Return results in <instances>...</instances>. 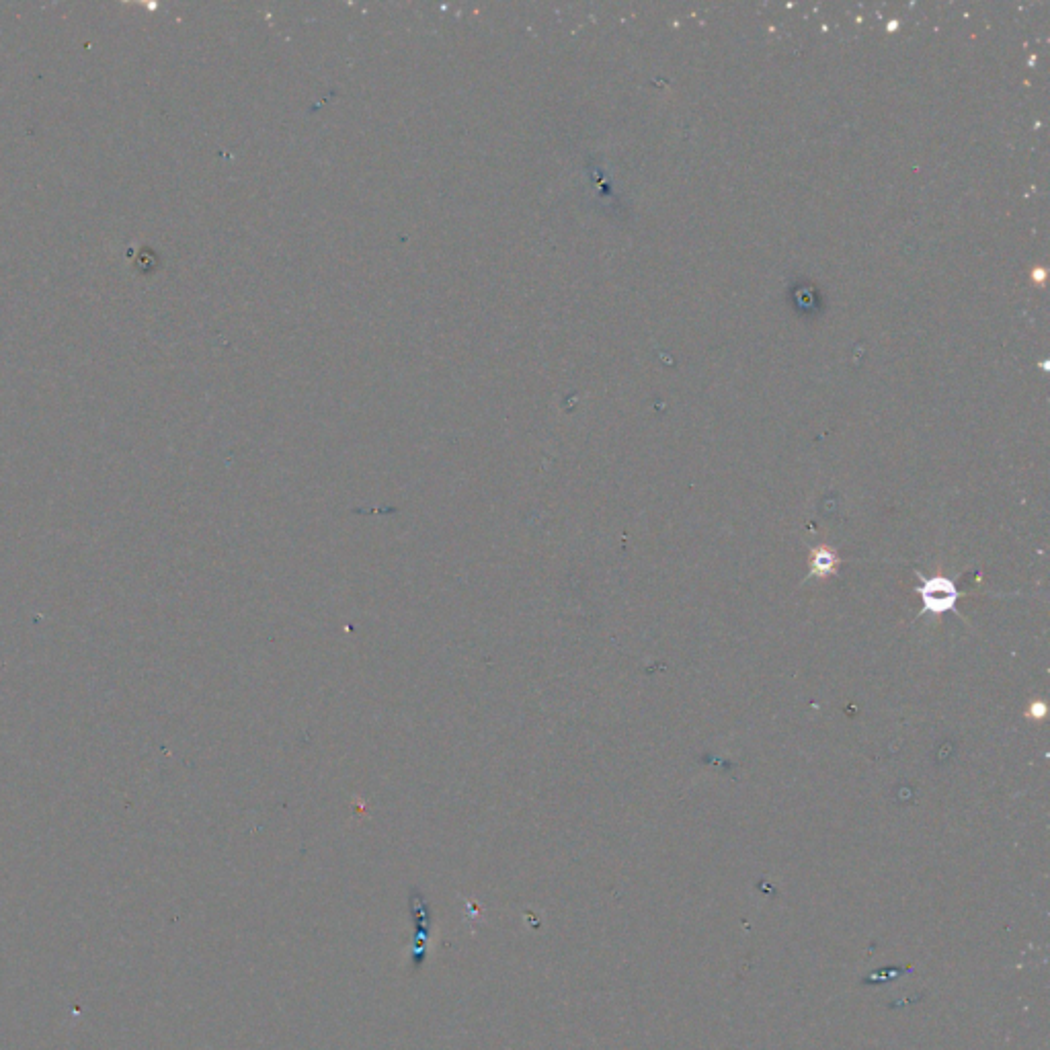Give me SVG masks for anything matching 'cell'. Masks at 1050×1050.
Masks as SVG:
<instances>
[{
	"instance_id": "1",
	"label": "cell",
	"mask_w": 1050,
	"mask_h": 1050,
	"mask_svg": "<svg viewBox=\"0 0 1050 1050\" xmlns=\"http://www.w3.org/2000/svg\"><path fill=\"white\" fill-rule=\"evenodd\" d=\"M919 581L921 585L917 587V593L921 595L925 614H936V616H944L948 612L958 614L956 603H958L960 593L950 579H944V577L925 579L923 575H919Z\"/></svg>"
},
{
	"instance_id": "2",
	"label": "cell",
	"mask_w": 1050,
	"mask_h": 1050,
	"mask_svg": "<svg viewBox=\"0 0 1050 1050\" xmlns=\"http://www.w3.org/2000/svg\"><path fill=\"white\" fill-rule=\"evenodd\" d=\"M411 915H413V923H415V934H413V946H411V964L417 971V968H421L427 960V950H429V938H431V909L427 907L425 899L421 893L413 891L411 895Z\"/></svg>"
},
{
	"instance_id": "3",
	"label": "cell",
	"mask_w": 1050,
	"mask_h": 1050,
	"mask_svg": "<svg viewBox=\"0 0 1050 1050\" xmlns=\"http://www.w3.org/2000/svg\"><path fill=\"white\" fill-rule=\"evenodd\" d=\"M839 571V556L829 546H817L811 550V569L806 581L829 579Z\"/></svg>"
},
{
	"instance_id": "4",
	"label": "cell",
	"mask_w": 1050,
	"mask_h": 1050,
	"mask_svg": "<svg viewBox=\"0 0 1050 1050\" xmlns=\"http://www.w3.org/2000/svg\"><path fill=\"white\" fill-rule=\"evenodd\" d=\"M1026 716H1028V718H1034V720L1044 718V716H1046V704H1044V702H1038V700L1032 702L1030 708H1028V712H1026Z\"/></svg>"
}]
</instances>
